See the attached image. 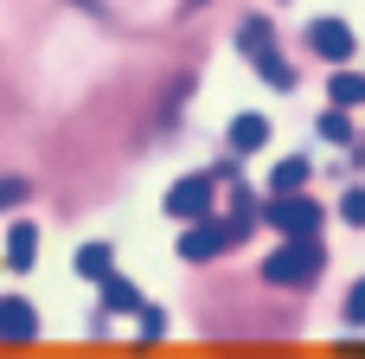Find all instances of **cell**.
Instances as JSON below:
<instances>
[{
	"label": "cell",
	"mask_w": 365,
	"mask_h": 359,
	"mask_svg": "<svg viewBox=\"0 0 365 359\" xmlns=\"http://www.w3.org/2000/svg\"><path fill=\"white\" fill-rule=\"evenodd\" d=\"M250 218H257V199H250V193L237 199V212H231V218H192V225L180 231V257H186V263L225 257L237 238H250Z\"/></svg>",
	"instance_id": "cell-1"
},
{
	"label": "cell",
	"mask_w": 365,
	"mask_h": 359,
	"mask_svg": "<svg viewBox=\"0 0 365 359\" xmlns=\"http://www.w3.org/2000/svg\"><path fill=\"white\" fill-rule=\"evenodd\" d=\"M321 263H327V251H321L314 238H289L282 251L263 257V276H269L276 289H308V283L321 276Z\"/></svg>",
	"instance_id": "cell-2"
},
{
	"label": "cell",
	"mask_w": 365,
	"mask_h": 359,
	"mask_svg": "<svg viewBox=\"0 0 365 359\" xmlns=\"http://www.w3.org/2000/svg\"><path fill=\"white\" fill-rule=\"evenodd\" d=\"M269 225H276L282 238H314V231H321V206H314V199H295V193H276Z\"/></svg>",
	"instance_id": "cell-3"
},
{
	"label": "cell",
	"mask_w": 365,
	"mask_h": 359,
	"mask_svg": "<svg viewBox=\"0 0 365 359\" xmlns=\"http://www.w3.org/2000/svg\"><path fill=\"white\" fill-rule=\"evenodd\" d=\"M167 212H173V218H186V225H192V218H205V212H212V180H205V173L173 180V186H167Z\"/></svg>",
	"instance_id": "cell-4"
},
{
	"label": "cell",
	"mask_w": 365,
	"mask_h": 359,
	"mask_svg": "<svg viewBox=\"0 0 365 359\" xmlns=\"http://www.w3.org/2000/svg\"><path fill=\"white\" fill-rule=\"evenodd\" d=\"M308 45H314V58L346 64V58H353V26H346V19H314V26H308Z\"/></svg>",
	"instance_id": "cell-5"
},
{
	"label": "cell",
	"mask_w": 365,
	"mask_h": 359,
	"mask_svg": "<svg viewBox=\"0 0 365 359\" xmlns=\"http://www.w3.org/2000/svg\"><path fill=\"white\" fill-rule=\"evenodd\" d=\"M0 334L6 340H32L38 334V315H32L26 295H0Z\"/></svg>",
	"instance_id": "cell-6"
},
{
	"label": "cell",
	"mask_w": 365,
	"mask_h": 359,
	"mask_svg": "<svg viewBox=\"0 0 365 359\" xmlns=\"http://www.w3.org/2000/svg\"><path fill=\"white\" fill-rule=\"evenodd\" d=\"M32 257H38V225L19 218V225L6 231V270H32Z\"/></svg>",
	"instance_id": "cell-7"
},
{
	"label": "cell",
	"mask_w": 365,
	"mask_h": 359,
	"mask_svg": "<svg viewBox=\"0 0 365 359\" xmlns=\"http://www.w3.org/2000/svg\"><path fill=\"white\" fill-rule=\"evenodd\" d=\"M263 141H269V116H257V109H244V116L231 122V148H237V154H257Z\"/></svg>",
	"instance_id": "cell-8"
},
{
	"label": "cell",
	"mask_w": 365,
	"mask_h": 359,
	"mask_svg": "<svg viewBox=\"0 0 365 359\" xmlns=\"http://www.w3.org/2000/svg\"><path fill=\"white\" fill-rule=\"evenodd\" d=\"M308 173H314V167H308L302 154H289V161H276L269 186H276V193H302V186H308Z\"/></svg>",
	"instance_id": "cell-9"
},
{
	"label": "cell",
	"mask_w": 365,
	"mask_h": 359,
	"mask_svg": "<svg viewBox=\"0 0 365 359\" xmlns=\"http://www.w3.org/2000/svg\"><path fill=\"white\" fill-rule=\"evenodd\" d=\"M237 45H244V51H250V58H257V51H263V45H276V32H269V19H263V13H250V19H244V26H237Z\"/></svg>",
	"instance_id": "cell-10"
},
{
	"label": "cell",
	"mask_w": 365,
	"mask_h": 359,
	"mask_svg": "<svg viewBox=\"0 0 365 359\" xmlns=\"http://www.w3.org/2000/svg\"><path fill=\"white\" fill-rule=\"evenodd\" d=\"M257 71H263V84H276V90H289V84H295V71L282 64V51H276V45H263V51H257Z\"/></svg>",
	"instance_id": "cell-11"
},
{
	"label": "cell",
	"mask_w": 365,
	"mask_h": 359,
	"mask_svg": "<svg viewBox=\"0 0 365 359\" xmlns=\"http://www.w3.org/2000/svg\"><path fill=\"white\" fill-rule=\"evenodd\" d=\"M334 103H340V109H359L365 103V77L359 71H334Z\"/></svg>",
	"instance_id": "cell-12"
},
{
	"label": "cell",
	"mask_w": 365,
	"mask_h": 359,
	"mask_svg": "<svg viewBox=\"0 0 365 359\" xmlns=\"http://www.w3.org/2000/svg\"><path fill=\"white\" fill-rule=\"evenodd\" d=\"M77 276L103 283V276H109V244H83V251H77Z\"/></svg>",
	"instance_id": "cell-13"
},
{
	"label": "cell",
	"mask_w": 365,
	"mask_h": 359,
	"mask_svg": "<svg viewBox=\"0 0 365 359\" xmlns=\"http://www.w3.org/2000/svg\"><path fill=\"white\" fill-rule=\"evenodd\" d=\"M103 302H109V308H135V315H141V295H135L122 276H103Z\"/></svg>",
	"instance_id": "cell-14"
},
{
	"label": "cell",
	"mask_w": 365,
	"mask_h": 359,
	"mask_svg": "<svg viewBox=\"0 0 365 359\" xmlns=\"http://www.w3.org/2000/svg\"><path fill=\"white\" fill-rule=\"evenodd\" d=\"M321 135H327V141H340V148L353 141V122H346V109H340V103H334V109L321 116Z\"/></svg>",
	"instance_id": "cell-15"
},
{
	"label": "cell",
	"mask_w": 365,
	"mask_h": 359,
	"mask_svg": "<svg viewBox=\"0 0 365 359\" xmlns=\"http://www.w3.org/2000/svg\"><path fill=\"white\" fill-rule=\"evenodd\" d=\"M26 193H32V180H19V173H13V180H0V212H13Z\"/></svg>",
	"instance_id": "cell-16"
},
{
	"label": "cell",
	"mask_w": 365,
	"mask_h": 359,
	"mask_svg": "<svg viewBox=\"0 0 365 359\" xmlns=\"http://www.w3.org/2000/svg\"><path fill=\"white\" fill-rule=\"evenodd\" d=\"M346 321H353V328H365V276L346 289Z\"/></svg>",
	"instance_id": "cell-17"
},
{
	"label": "cell",
	"mask_w": 365,
	"mask_h": 359,
	"mask_svg": "<svg viewBox=\"0 0 365 359\" xmlns=\"http://www.w3.org/2000/svg\"><path fill=\"white\" fill-rule=\"evenodd\" d=\"M340 218H346V225H365V193H359V186L340 199Z\"/></svg>",
	"instance_id": "cell-18"
},
{
	"label": "cell",
	"mask_w": 365,
	"mask_h": 359,
	"mask_svg": "<svg viewBox=\"0 0 365 359\" xmlns=\"http://www.w3.org/2000/svg\"><path fill=\"white\" fill-rule=\"evenodd\" d=\"M77 6H83V13H103V0H77Z\"/></svg>",
	"instance_id": "cell-19"
}]
</instances>
